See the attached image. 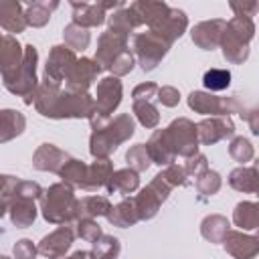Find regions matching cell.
Wrapping results in <instances>:
<instances>
[{
  "label": "cell",
  "instance_id": "1",
  "mask_svg": "<svg viewBox=\"0 0 259 259\" xmlns=\"http://www.w3.org/2000/svg\"><path fill=\"white\" fill-rule=\"evenodd\" d=\"M229 83H231V73H229V71L212 69V71L204 73V87H206V89L221 91V89L229 87Z\"/></svg>",
  "mask_w": 259,
  "mask_h": 259
}]
</instances>
